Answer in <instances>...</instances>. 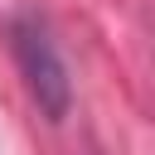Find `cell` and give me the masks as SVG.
<instances>
[{
  "instance_id": "cell-1",
  "label": "cell",
  "mask_w": 155,
  "mask_h": 155,
  "mask_svg": "<svg viewBox=\"0 0 155 155\" xmlns=\"http://www.w3.org/2000/svg\"><path fill=\"white\" fill-rule=\"evenodd\" d=\"M10 39H15V63L24 73V87L29 97L39 102V111L48 121H63L68 107H73V78L63 68V53L48 34V24L39 15H19L10 24Z\"/></svg>"
}]
</instances>
